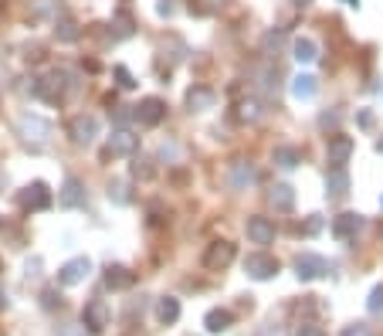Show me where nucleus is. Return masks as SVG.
Segmentation results:
<instances>
[{
  "mask_svg": "<svg viewBox=\"0 0 383 336\" xmlns=\"http://www.w3.org/2000/svg\"><path fill=\"white\" fill-rule=\"evenodd\" d=\"M224 4H228V0H187V11H190L193 18H211Z\"/></svg>",
  "mask_w": 383,
  "mask_h": 336,
  "instance_id": "nucleus-29",
  "label": "nucleus"
},
{
  "mask_svg": "<svg viewBox=\"0 0 383 336\" xmlns=\"http://www.w3.org/2000/svg\"><path fill=\"white\" fill-rule=\"evenodd\" d=\"M329 265L323 255H312V252H302V255L295 258V276H299V282H312V278L326 276Z\"/></svg>",
  "mask_w": 383,
  "mask_h": 336,
  "instance_id": "nucleus-11",
  "label": "nucleus"
},
{
  "mask_svg": "<svg viewBox=\"0 0 383 336\" xmlns=\"http://www.w3.org/2000/svg\"><path fill=\"white\" fill-rule=\"evenodd\" d=\"M380 204H383V198H380Z\"/></svg>",
  "mask_w": 383,
  "mask_h": 336,
  "instance_id": "nucleus-44",
  "label": "nucleus"
},
{
  "mask_svg": "<svg viewBox=\"0 0 383 336\" xmlns=\"http://www.w3.org/2000/svg\"><path fill=\"white\" fill-rule=\"evenodd\" d=\"M366 309H370V316H383V282L370 292V299H366Z\"/></svg>",
  "mask_w": 383,
  "mask_h": 336,
  "instance_id": "nucleus-33",
  "label": "nucleus"
},
{
  "mask_svg": "<svg viewBox=\"0 0 383 336\" xmlns=\"http://www.w3.org/2000/svg\"><path fill=\"white\" fill-rule=\"evenodd\" d=\"M360 228H363V214H356V211H343V214L332 218V238L336 241H353Z\"/></svg>",
  "mask_w": 383,
  "mask_h": 336,
  "instance_id": "nucleus-13",
  "label": "nucleus"
},
{
  "mask_svg": "<svg viewBox=\"0 0 383 336\" xmlns=\"http://www.w3.org/2000/svg\"><path fill=\"white\" fill-rule=\"evenodd\" d=\"M72 89H75V82H72V75H68L65 68H55V72H48L44 79H34V96H38L41 102H48V105H61Z\"/></svg>",
  "mask_w": 383,
  "mask_h": 336,
  "instance_id": "nucleus-1",
  "label": "nucleus"
},
{
  "mask_svg": "<svg viewBox=\"0 0 383 336\" xmlns=\"http://www.w3.org/2000/svg\"><path fill=\"white\" fill-rule=\"evenodd\" d=\"M109 34H112V41H126L136 34V20L133 14L122 7V11H115L112 14V24H109Z\"/></svg>",
  "mask_w": 383,
  "mask_h": 336,
  "instance_id": "nucleus-20",
  "label": "nucleus"
},
{
  "mask_svg": "<svg viewBox=\"0 0 383 336\" xmlns=\"http://www.w3.org/2000/svg\"><path fill=\"white\" fill-rule=\"evenodd\" d=\"M129 174H133V180H153L156 177V167L150 157H133V163H129Z\"/></svg>",
  "mask_w": 383,
  "mask_h": 336,
  "instance_id": "nucleus-31",
  "label": "nucleus"
},
{
  "mask_svg": "<svg viewBox=\"0 0 383 336\" xmlns=\"http://www.w3.org/2000/svg\"><path fill=\"white\" fill-rule=\"evenodd\" d=\"M112 75H115V82H119V89H126V92H129V89H136V79L129 75V68H126V65H115Z\"/></svg>",
  "mask_w": 383,
  "mask_h": 336,
  "instance_id": "nucleus-34",
  "label": "nucleus"
},
{
  "mask_svg": "<svg viewBox=\"0 0 383 336\" xmlns=\"http://www.w3.org/2000/svg\"><path fill=\"white\" fill-rule=\"evenodd\" d=\"M82 323L89 326V333H105L109 323H112V309H109V302H105V299H92V302H85V309H82Z\"/></svg>",
  "mask_w": 383,
  "mask_h": 336,
  "instance_id": "nucleus-5",
  "label": "nucleus"
},
{
  "mask_svg": "<svg viewBox=\"0 0 383 336\" xmlns=\"http://www.w3.org/2000/svg\"><path fill=\"white\" fill-rule=\"evenodd\" d=\"M109 200H112V204H119V207L133 204V194H129V183H126V180H112V183H109Z\"/></svg>",
  "mask_w": 383,
  "mask_h": 336,
  "instance_id": "nucleus-32",
  "label": "nucleus"
},
{
  "mask_svg": "<svg viewBox=\"0 0 383 336\" xmlns=\"http://www.w3.org/2000/svg\"><path fill=\"white\" fill-rule=\"evenodd\" d=\"M271 160H275V167H282V170H295L299 163H302V150L299 146H275L271 150Z\"/></svg>",
  "mask_w": 383,
  "mask_h": 336,
  "instance_id": "nucleus-22",
  "label": "nucleus"
},
{
  "mask_svg": "<svg viewBox=\"0 0 383 336\" xmlns=\"http://www.w3.org/2000/svg\"><path fill=\"white\" fill-rule=\"evenodd\" d=\"M343 4H349V7H360V0H343Z\"/></svg>",
  "mask_w": 383,
  "mask_h": 336,
  "instance_id": "nucleus-42",
  "label": "nucleus"
},
{
  "mask_svg": "<svg viewBox=\"0 0 383 336\" xmlns=\"http://www.w3.org/2000/svg\"><path fill=\"white\" fill-rule=\"evenodd\" d=\"M245 272L254 282H268V278L278 276V258L265 255V252H254V255L245 258Z\"/></svg>",
  "mask_w": 383,
  "mask_h": 336,
  "instance_id": "nucleus-9",
  "label": "nucleus"
},
{
  "mask_svg": "<svg viewBox=\"0 0 383 336\" xmlns=\"http://www.w3.org/2000/svg\"><path fill=\"white\" fill-rule=\"evenodd\" d=\"M18 133H20V143H24V146L41 150V146L51 139V122H48L44 116H20Z\"/></svg>",
  "mask_w": 383,
  "mask_h": 336,
  "instance_id": "nucleus-3",
  "label": "nucleus"
},
{
  "mask_svg": "<svg viewBox=\"0 0 383 336\" xmlns=\"http://www.w3.org/2000/svg\"><path fill=\"white\" fill-rule=\"evenodd\" d=\"M261 116H265V105H261V99H241V102H238V112H234V119H238V122L251 126V122H258Z\"/></svg>",
  "mask_w": 383,
  "mask_h": 336,
  "instance_id": "nucleus-25",
  "label": "nucleus"
},
{
  "mask_svg": "<svg viewBox=\"0 0 383 336\" xmlns=\"http://www.w3.org/2000/svg\"><path fill=\"white\" fill-rule=\"evenodd\" d=\"M58 204L61 207H82L85 204V183L78 177H65V183H61V190H58Z\"/></svg>",
  "mask_w": 383,
  "mask_h": 336,
  "instance_id": "nucleus-15",
  "label": "nucleus"
},
{
  "mask_svg": "<svg viewBox=\"0 0 383 336\" xmlns=\"http://www.w3.org/2000/svg\"><path fill=\"white\" fill-rule=\"evenodd\" d=\"M204 326H207V333H228L231 326H234V313L231 309H211L207 316H204Z\"/></svg>",
  "mask_w": 383,
  "mask_h": 336,
  "instance_id": "nucleus-23",
  "label": "nucleus"
},
{
  "mask_svg": "<svg viewBox=\"0 0 383 336\" xmlns=\"http://www.w3.org/2000/svg\"><path fill=\"white\" fill-rule=\"evenodd\" d=\"M234 258H238V248L231 241H214V245H207V252H204V269L207 272H224Z\"/></svg>",
  "mask_w": 383,
  "mask_h": 336,
  "instance_id": "nucleus-7",
  "label": "nucleus"
},
{
  "mask_svg": "<svg viewBox=\"0 0 383 336\" xmlns=\"http://www.w3.org/2000/svg\"><path fill=\"white\" fill-rule=\"evenodd\" d=\"M41 306H44V309H55V306H61V296H58L55 285H48V289L41 292Z\"/></svg>",
  "mask_w": 383,
  "mask_h": 336,
  "instance_id": "nucleus-35",
  "label": "nucleus"
},
{
  "mask_svg": "<svg viewBox=\"0 0 383 336\" xmlns=\"http://www.w3.org/2000/svg\"><path fill=\"white\" fill-rule=\"evenodd\" d=\"M319 126L336 133V126H339V112H323V116H319Z\"/></svg>",
  "mask_w": 383,
  "mask_h": 336,
  "instance_id": "nucleus-37",
  "label": "nucleus"
},
{
  "mask_svg": "<svg viewBox=\"0 0 383 336\" xmlns=\"http://www.w3.org/2000/svg\"><path fill=\"white\" fill-rule=\"evenodd\" d=\"M133 119L139 122V126L153 129V126H160V122L167 119V102L156 99V96H150V99H143L139 105H133Z\"/></svg>",
  "mask_w": 383,
  "mask_h": 336,
  "instance_id": "nucleus-6",
  "label": "nucleus"
},
{
  "mask_svg": "<svg viewBox=\"0 0 383 336\" xmlns=\"http://www.w3.org/2000/svg\"><path fill=\"white\" fill-rule=\"evenodd\" d=\"M377 153H383V139H380V143H377Z\"/></svg>",
  "mask_w": 383,
  "mask_h": 336,
  "instance_id": "nucleus-43",
  "label": "nucleus"
},
{
  "mask_svg": "<svg viewBox=\"0 0 383 336\" xmlns=\"http://www.w3.org/2000/svg\"><path fill=\"white\" fill-rule=\"evenodd\" d=\"M356 122H360L363 129H370V126H373V112H370V109H363V112L356 116Z\"/></svg>",
  "mask_w": 383,
  "mask_h": 336,
  "instance_id": "nucleus-39",
  "label": "nucleus"
},
{
  "mask_svg": "<svg viewBox=\"0 0 383 336\" xmlns=\"http://www.w3.org/2000/svg\"><path fill=\"white\" fill-rule=\"evenodd\" d=\"M292 336H326V333H323V326H316V323H299Z\"/></svg>",
  "mask_w": 383,
  "mask_h": 336,
  "instance_id": "nucleus-36",
  "label": "nucleus"
},
{
  "mask_svg": "<svg viewBox=\"0 0 383 336\" xmlns=\"http://www.w3.org/2000/svg\"><path fill=\"white\" fill-rule=\"evenodd\" d=\"M89 276H92V258H85V255L72 258V261H65L58 269V282L61 285H82Z\"/></svg>",
  "mask_w": 383,
  "mask_h": 336,
  "instance_id": "nucleus-10",
  "label": "nucleus"
},
{
  "mask_svg": "<svg viewBox=\"0 0 383 336\" xmlns=\"http://www.w3.org/2000/svg\"><path fill=\"white\" fill-rule=\"evenodd\" d=\"M136 150H139V136H136L133 129L119 126V129H112V136H109V143H105V150H102V160L136 157Z\"/></svg>",
  "mask_w": 383,
  "mask_h": 336,
  "instance_id": "nucleus-4",
  "label": "nucleus"
},
{
  "mask_svg": "<svg viewBox=\"0 0 383 336\" xmlns=\"http://www.w3.org/2000/svg\"><path fill=\"white\" fill-rule=\"evenodd\" d=\"M343 336H370V330H366L363 323H353V326H346Z\"/></svg>",
  "mask_w": 383,
  "mask_h": 336,
  "instance_id": "nucleus-38",
  "label": "nucleus"
},
{
  "mask_svg": "<svg viewBox=\"0 0 383 336\" xmlns=\"http://www.w3.org/2000/svg\"><path fill=\"white\" fill-rule=\"evenodd\" d=\"M268 204L275 211H292V207H295V190H292L288 183H275L268 190Z\"/></svg>",
  "mask_w": 383,
  "mask_h": 336,
  "instance_id": "nucleus-24",
  "label": "nucleus"
},
{
  "mask_svg": "<svg viewBox=\"0 0 383 336\" xmlns=\"http://www.w3.org/2000/svg\"><path fill=\"white\" fill-rule=\"evenodd\" d=\"M353 150H356V143H353V136H343V133H332V136L326 139V160L332 163V167H343L346 160L353 157Z\"/></svg>",
  "mask_w": 383,
  "mask_h": 336,
  "instance_id": "nucleus-12",
  "label": "nucleus"
},
{
  "mask_svg": "<svg viewBox=\"0 0 383 336\" xmlns=\"http://www.w3.org/2000/svg\"><path fill=\"white\" fill-rule=\"evenodd\" d=\"M31 14L34 18H61V0H31Z\"/></svg>",
  "mask_w": 383,
  "mask_h": 336,
  "instance_id": "nucleus-30",
  "label": "nucleus"
},
{
  "mask_svg": "<svg viewBox=\"0 0 383 336\" xmlns=\"http://www.w3.org/2000/svg\"><path fill=\"white\" fill-rule=\"evenodd\" d=\"M346 194H349V174H346L343 167H332L326 174V198L343 200Z\"/></svg>",
  "mask_w": 383,
  "mask_h": 336,
  "instance_id": "nucleus-19",
  "label": "nucleus"
},
{
  "mask_svg": "<svg viewBox=\"0 0 383 336\" xmlns=\"http://www.w3.org/2000/svg\"><path fill=\"white\" fill-rule=\"evenodd\" d=\"M55 38L61 41V44H72V41L82 38V31H78V24L68 14H61V18L55 20Z\"/></svg>",
  "mask_w": 383,
  "mask_h": 336,
  "instance_id": "nucleus-28",
  "label": "nucleus"
},
{
  "mask_svg": "<svg viewBox=\"0 0 383 336\" xmlns=\"http://www.w3.org/2000/svg\"><path fill=\"white\" fill-rule=\"evenodd\" d=\"M156 11H160V14H167V18H170V14H173V7H170V0H163V4H160V7H156Z\"/></svg>",
  "mask_w": 383,
  "mask_h": 336,
  "instance_id": "nucleus-40",
  "label": "nucleus"
},
{
  "mask_svg": "<svg viewBox=\"0 0 383 336\" xmlns=\"http://www.w3.org/2000/svg\"><path fill=\"white\" fill-rule=\"evenodd\" d=\"M292 55H295V61H302V65H312V61L319 58V44H316L312 38H295Z\"/></svg>",
  "mask_w": 383,
  "mask_h": 336,
  "instance_id": "nucleus-27",
  "label": "nucleus"
},
{
  "mask_svg": "<svg viewBox=\"0 0 383 336\" xmlns=\"http://www.w3.org/2000/svg\"><path fill=\"white\" fill-rule=\"evenodd\" d=\"M133 282H136V276L126 269V265H109V269H105V289H112V292L129 289Z\"/></svg>",
  "mask_w": 383,
  "mask_h": 336,
  "instance_id": "nucleus-21",
  "label": "nucleus"
},
{
  "mask_svg": "<svg viewBox=\"0 0 383 336\" xmlns=\"http://www.w3.org/2000/svg\"><path fill=\"white\" fill-rule=\"evenodd\" d=\"M156 319H160L163 326H173V323L180 319V299H173V296L160 299V302H156Z\"/></svg>",
  "mask_w": 383,
  "mask_h": 336,
  "instance_id": "nucleus-26",
  "label": "nucleus"
},
{
  "mask_svg": "<svg viewBox=\"0 0 383 336\" xmlns=\"http://www.w3.org/2000/svg\"><path fill=\"white\" fill-rule=\"evenodd\" d=\"M214 102H217V92L211 85H193L187 92V109L190 112H207V109H214Z\"/></svg>",
  "mask_w": 383,
  "mask_h": 336,
  "instance_id": "nucleus-17",
  "label": "nucleus"
},
{
  "mask_svg": "<svg viewBox=\"0 0 383 336\" xmlns=\"http://www.w3.org/2000/svg\"><path fill=\"white\" fill-rule=\"evenodd\" d=\"M51 204H55V194L48 190L44 180H34V183H27V187H20L18 190V207L20 211H27V214H34V211H48Z\"/></svg>",
  "mask_w": 383,
  "mask_h": 336,
  "instance_id": "nucleus-2",
  "label": "nucleus"
},
{
  "mask_svg": "<svg viewBox=\"0 0 383 336\" xmlns=\"http://www.w3.org/2000/svg\"><path fill=\"white\" fill-rule=\"evenodd\" d=\"M245 231H248L251 245H271V241H275V221L261 218V214H254V218H248Z\"/></svg>",
  "mask_w": 383,
  "mask_h": 336,
  "instance_id": "nucleus-14",
  "label": "nucleus"
},
{
  "mask_svg": "<svg viewBox=\"0 0 383 336\" xmlns=\"http://www.w3.org/2000/svg\"><path fill=\"white\" fill-rule=\"evenodd\" d=\"M292 99H299V102H309V99H316V92H319V79L316 75H309V72H299L295 79H292Z\"/></svg>",
  "mask_w": 383,
  "mask_h": 336,
  "instance_id": "nucleus-18",
  "label": "nucleus"
},
{
  "mask_svg": "<svg viewBox=\"0 0 383 336\" xmlns=\"http://www.w3.org/2000/svg\"><path fill=\"white\" fill-rule=\"evenodd\" d=\"M228 183H231V190H248L251 183H254V167L245 163V160H234L228 167Z\"/></svg>",
  "mask_w": 383,
  "mask_h": 336,
  "instance_id": "nucleus-16",
  "label": "nucleus"
},
{
  "mask_svg": "<svg viewBox=\"0 0 383 336\" xmlns=\"http://www.w3.org/2000/svg\"><path fill=\"white\" fill-rule=\"evenodd\" d=\"M292 4H295V7H309L312 0H292Z\"/></svg>",
  "mask_w": 383,
  "mask_h": 336,
  "instance_id": "nucleus-41",
  "label": "nucleus"
},
{
  "mask_svg": "<svg viewBox=\"0 0 383 336\" xmlns=\"http://www.w3.org/2000/svg\"><path fill=\"white\" fill-rule=\"evenodd\" d=\"M68 136H72V143H75V146H89V143L98 136V119L89 116V112H78V116H72V122H68Z\"/></svg>",
  "mask_w": 383,
  "mask_h": 336,
  "instance_id": "nucleus-8",
  "label": "nucleus"
}]
</instances>
